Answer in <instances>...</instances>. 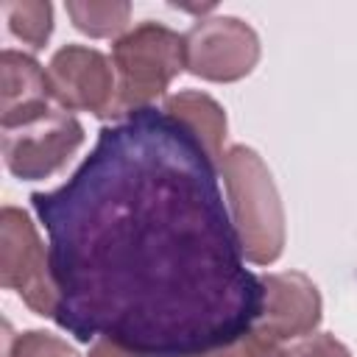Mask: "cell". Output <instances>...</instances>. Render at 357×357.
I'll list each match as a JSON object with an SVG mask.
<instances>
[{"label": "cell", "mask_w": 357, "mask_h": 357, "mask_svg": "<svg viewBox=\"0 0 357 357\" xmlns=\"http://www.w3.org/2000/svg\"><path fill=\"white\" fill-rule=\"evenodd\" d=\"M284 357H351V354L335 335L321 332V335H312V337L301 340L290 351H284Z\"/></svg>", "instance_id": "15"}, {"label": "cell", "mask_w": 357, "mask_h": 357, "mask_svg": "<svg viewBox=\"0 0 357 357\" xmlns=\"http://www.w3.org/2000/svg\"><path fill=\"white\" fill-rule=\"evenodd\" d=\"M6 357H78L73 346H67V340L50 335V332H22L8 343V354Z\"/></svg>", "instance_id": "13"}, {"label": "cell", "mask_w": 357, "mask_h": 357, "mask_svg": "<svg viewBox=\"0 0 357 357\" xmlns=\"http://www.w3.org/2000/svg\"><path fill=\"white\" fill-rule=\"evenodd\" d=\"M195 357H206V354H195Z\"/></svg>", "instance_id": "17"}, {"label": "cell", "mask_w": 357, "mask_h": 357, "mask_svg": "<svg viewBox=\"0 0 357 357\" xmlns=\"http://www.w3.org/2000/svg\"><path fill=\"white\" fill-rule=\"evenodd\" d=\"M206 357H284V349H282V340H276L268 332H262L259 326H254L245 335H240L237 340L209 351Z\"/></svg>", "instance_id": "14"}, {"label": "cell", "mask_w": 357, "mask_h": 357, "mask_svg": "<svg viewBox=\"0 0 357 357\" xmlns=\"http://www.w3.org/2000/svg\"><path fill=\"white\" fill-rule=\"evenodd\" d=\"M86 357H145V354L131 351V349H126V346H120V343H114V340L100 337V340L92 343V349H89Z\"/></svg>", "instance_id": "16"}, {"label": "cell", "mask_w": 357, "mask_h": 357, "mask_svg": "<svg viewBox=\"0 0 357 357\" xmlns=\"http://www.w3.org/2000/svg\"><path fill=\"white\" fill-rule=\"evenodd\" d=\"M50 81L42 64L20 50H3L0 56V126L14 128L25 120L45 114L50 106Z\"/></svg>", "instance_id": "9"}, {"label": "cell", "mask_w": 357, "mask_h": 357, "mask_svg": "<svg viewBox=\"0 0 357 357\" xmlns=\"http://www.w3.org/2000/svg\"><path fill=\"white\" fill-rule=\"evenodd\" d=\"M259 36L240 17H204L184 33V67L215 84L245 78L259 61Z\"/></svg>", "instance_id": "5"}, {"label": "cell", "mask_w": 357, "mask_h": 357, "mask_svg": "<svg viewBox=\"0 0 357 357\" xmlns=\"http://www.w3.org/2000/svg\"><path fill=\"white\" fill-rule=\"evenodd\" d=\"M0 284L20 293L36 315H56L59 296L50 273V254L28 212L17 206H3L0 212Z\"/></svg>", "instance_id": "4"}, {"label": "cell", "mask_w": 357, "mask_h": 357, "mask_svg": "<svg viewBox=\"0 0 357 357\" xmlns=\"http://www.w3.org/2000/svg\"><path fill=\"white\" fill-rule=\"evenodd\" d=\"M50 95L64 112H92L95 117H117L114 64L95 47L64 45L47 64Z\"/></svg>", "instance_id": "7"}, {"label": "cell", "mask_w": 357, "mask_h": 357, "mask_svg": "<svg viewBox=\"0 0 357 357\" xmlns=\"http://www.w3.org/2000/svg\"><path fill=\"white\" fill-rule=\"evenodd\" d=\"M31 204L50 240L53 321L81 343L195 357L262 315V279L245 268L218 162L162 109L103 126L78 170Z\"/></svg>", "instance_id": "1"}, {"label": "cell", "mask_w": 357, "mask_h": 357, "mask_svg": "<svg viewBox=\"0 0 357 357\" xmlns=\"http://www.w3.org/2000/svg\"><path fill=\"white\" fill-rule=\"evenodd\" d=\"M3 14L8 22V31L31 45L33 50L45 47L53 33V6L47 0H8L3 3Z\"/></svg>", "instance_id": "12"}, {"label": "cell", "mask_w": 357, "mask_h": 357, "mask_svg": "<svg viewBox=\"0 0 357 357\" xmlns=\"http://www.w3.org/2000/svg\"><path fill=\"white\" fill-rule=\"evenodd\" d=\"M259 279L265 290V304L254 326H259L276 340L312 335L315 326L321 324V310H324L315 282L301 271L265 273Z\"/></svg>", "instance_id": "8"}, {"label": "cell", "mask_w": 357, "mask_h": 357, "mask_svg": "<svg viewBox=\"0 0 357 357\" xmlns=\"http://www.w3.org/2000/svg\"><path fill=\"white\" fill-rule=\"evenodd\" d=\"M81 142L84 126L64 109H47L45 114L3 131V162L17 178L39 181L59 173Z\"/></svg>", "instance_id": "6"}, {"label": "cell", "mask_w": 357, "mask_h": 357, "mask_svg": "<svg viewBox=\"0 0 357 357\" xmlns=\"http://www.w3.org/2000/svg\"><path fill=\"white\" fill-rule=\"evenodd\" d=\"M64 8L73 25L92 39L123 36L131 17V3L126 0H70Z\"/></svg>", "instance_id": "11"}, {"label": "cell", "mask_w": 357, "mask_h": 357, "mask_svg": "<svg viewBox=\"0 0 357 357\" xmlns=\"http://www.w3.org/2000/svg\"><path fill=\"white\" fill-rule=\"evenodd\" d=\"M218 167L229 192L243 257L254 265L276 262L284 251V206L268 165L254 148L231 145Z\"/></svg>", "instance_id": "2"}, {"label": "cell", "mask_w": 357, "mask_h": 357, "mask_svg": "<svg viewBox=\"0 0 357 357\" xmlns=\"http://www.w3.org/2000/svg\"><path fill=\"white\" fill-rule=\"evenodd\" d=\"M162 112L176 117L181 126H187L198 137V142L206 148V153L220 165L223 139H226V112L215 98L195 92V89H184V92L165 98Z\"/></svg>", "instance_id": "10"}, {"label": "cell", "mask_w": 357, "mask_h": 357, "mask_svg": "<svg viewBox=\"0 0 357 357\" xmlns=\"http://www.w3.org/2000/svg\"><path fill=\"white\" fill-rule=\"evenodd\" d=\"M112 64L117 73V117L151 109L184 70V33L162 22H142L117 36Z\"/></svg>", "instance_id": "3"}]
</instances>
